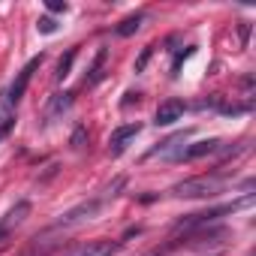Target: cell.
<instances>
[{
	"mask_svg": "<svg viewBox=\"0 0 256 256\" xmlns=\"http://www.w3.org/2000/svg\"><path fill=\"white\" fill-rule=\"evenodd\" d=\"M102 199H90V202H82V205H76V208H70L66 214H60V220H58V229H66V226H78V223H84V220H94L100 211H102Z\"/></svg>",
	"mask_w": 256,
	"mask_h": 256,
	"instance_id": "obj_3",
	"label": "cell"
},
{
	"mask_svg": "<svg viewBox=\"0 0 256 256\" xmlns=\"http://www.w3.org/2000/svg\"><path fill=\"white\" fill-rule=\"evenodd\" d=\"M36 30L46 34V36H52V34H58V22H54L52 16H42V18L36 22Z\"/></svg>",
	"mask_w": 256,
	"mask_h": 256,
	"instance_id": "obj_13",
	"label": "cell"
},
{
	"mask_svg": "<svg viewBox=\"0 0 256 256\" xmlns=\"http://www.w3.org/2000/svg\"><path fill=\"white\" fill-rule=\"evenodd\" d=\"M72 60H76V48H70V52L60 58V64H58V72H54V78H58V82H64V78L70 76V70H72Z\"/></svg>",
	"mask_w": 256,
	"mask_h": 256,
	"instance_id": "obj_12",
	"label": "cell"
},
{
	"mask_svg": "<svg viewBox=\"0 0 256 256\" xmlns=\"http://www.w3.org/2000/svg\"><path fill=\"white\" fill-rule=\"evenodd\" d=\"M142 22H145V12H136V16H130V18H124V22L118 24V36H133V34L142 28Z\"/></svg>",
	"mask_w": 256,
	"mask_h": 256,
	"instance_id": "obj_11",
	"label": "cell"
},
{
	"mask_svg": "<svg viewBox=\"0 0 256 256\" xmlns=\"http://www.w3.org/2000/svg\"><path fill=\"white\" fill-rule=\"evenodd\" d=\"M120 247H124L120 241H106V238H100V241H88V244L70 250L66 256H114V253H120Z\"/></svg>",
	"mask_w": 256,
	"mask_h": 256,
	"instance_id": "obj_5",
	"label": "cell"
},
{
	"mask_svg": "<svg viewBox=\"0 0 256 256\" xmlns=\"http://www.w3.org/2000/svg\"><path fill=\"white\" fill-rule=\"evenodd\" d=\"M10 232H12V229H6V226H4V220H0V244L10 238Z\"/></svg>",
	"mask_w": 256,
	"mask_h": 256,
	"instance_id": "obj_18",
	"label": "cell"
},
{
	"mask_svg": "<svg viewBox=\"0 0 256 256\" xmlns=\"http://www.w3.org/2000/svg\"><path fill=\"white\" fill-rule=\"evenodd\" d=\"M84 136H88V133H84V126H78V130H76V136H72V142H70V145H72V148H82Z\"/></svg>",
	"mask_w": 256,
	"mask_h": 256,
	"instance_id": "obj_16",
	"label": "cell"
},
{
	"mask_svg": "<svg viewBox=\"0 0 256 256\" xmlns=\"http://www.w3.org/2000/svg\"><path fill=\"white\" fill-rule=\"evenodd\" d=\"M139 133H142V124H124V126H118V130L112 133V139H108V154L120 157L126 148H130V142H136Z\"/></svg>",
	"mask_w": 256,
	"mask_h": 256,
	"instance_id": "obj_4",
	"label": "cell"
},
{
	"mask_svg": "<svg viewBox=\"0 0 256 256\" xmlns=\"http://www.w3.org/2000/svg\"><path fill=\"white\" fill-rule=\"evenodd\" d=\"M184 108H187V106H184L181 100H166V102L157 108L154 124H157V126H172L175 120H181V118H184Z\"/></svg>",
	"mask_w": 256,
	"mask_h": 256,
	"instance_id": "obj_6",
	"label": "cell"
},
{
	"mask_svg": "<svg viewBox=\"0 0 256 256\" xmlns=\"http://www.w3.org/2000/svg\"><path fill=\"white\" fill-rule=\"evenodd\" d=\"M72 102H76V94H72V90L54 94V96H52V102H48V108H46V124H54L60 114H66V112L72 108Z\"/></svg>",
	"mask_w": 256,
	"mask_h": 256,
	"instance_id": "obj_7",
	"label": "cell"
},
{
	"mask_svg": "<svg viewBox=\"0 0 256 256\" xmlns=\"http://www.w3.org/2000/svg\"><path fill=\"white\" fill-rule=\"evenodd\" d=\"M193 54H196V46H190L187 52H181V54L175 58V64H172V76H178V70H181V64H184L187 58H193Z\"/></svg>",
	"mask_w": 256,
	"mask_h": 256,
	"instance_id": "obj_14",
	"label": "cell"
},
{
	"mask_svg": "<svg viewBox=\"0 0 256 256\" xmlns=\"http://www.w3.org/2000/svg\"><path fill=\"white\" fill-rule=\"evenodd\" d=\"M229 184L226 175H199V178H190V181H181L172 187V196L178 199H211L217 193H223V187Z\"/></svg>",
	"mask_w": 256,
	"mask_h": 256,
	"instance_id": "obj_1",
	"label": "cell"
},
{
	"mask_svg": "<svg viewBox=\"0 0 256 256\" xmlns=\"http://www.w3.org/2000/svg\"><path fill=\"white\" fill-rule=\"evenodd\" d=\"M40 66H42V54H40V58H34V60H30V64H28L22 72H18V78H16L10 88H6L4 100H6L12 108H18V102H22V96H24V90H28V84H30V78H34V72H36Z\"/></svg>",
	"mask_w": 256,
	"mask_h": 256,
	"instance_id": "obj_2",
	"label": "cell"
},
{
	"mask_svg": "<svg viewBox=\"0 0 256 256\" xmlns=\"http://www.w3.org/2000/svg\"><path fill=\"white\" fill-rule=\"evenodd\" d=\"M106 58H108V52H106V48H100V52H96V58H94V66H90V70H88V76H84V88H90V84H96V82L102 78Z\"/></svg>",
	"mask_w": 256,
	"mask_h": 256,
	"instance_id": "obj_10",
	"label": "cell"
},
{
	"mask_svg": "<svg viewBox=\"0 0 256 256\" xmlns=\"http://www.w3.org/2000/svg\"><path fill=\"white\" fill-rule=\"evenodd\" d=\"M70 6L66 4H60V0H48V12H66Z\"/></svg>",
	"mask_w": 256,
	"mask_h": 256,
	"instance_id": "obj_17",
	"label": "cell"
},
{
	"mask_svg": "<svg viewBox=\"0 0 256 256\" xmlns=\"http://www.w3.org/2000/svg\"><path fill=\"white\" fill-rule=\"evenodd\" d=\"M151 54H154V46H148V48L142 52V58L136 60V72H145V66H148V60H151Z\"/></svg>",
	"mask_w": 256,
	"mask_h": 256,
	"instance_id": "obj_15",
	"label": "cell"
},
{
	"mask_svg": "<svg viewBox=\"0 0 256 256\" xmlns=\"http://www.w3.org/2000/svg\"><path fill=\"white\" fill-rule=\"evenodd\" d=\"M28 217H30V202H28V199H22L16 208H10V211H6L4 226H6V229H16V226H22Z\"/></svg>",
	"mask_w": 256,
	"mask_h": 256,
	"instance_id": "obj_9",
	"label": "cell"
},
{
	"mask_svg": "<svg viewBox=\"0 0 256 256\" xmlns=\"http://www.w3.org/2000/svg\"><path fill=\"white\" fill-rule=\"evenodd\" d=\"M220 139H202V142H196V145H190V148H181V154H178V160H199V157H208V154H214V151H220Z\"/></svg>",
	"mask_w": 256,
	"mask_h": 256,
	"instance_id": "obj_8",
	"label": "cell"
}]
</instances>
